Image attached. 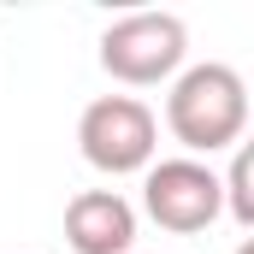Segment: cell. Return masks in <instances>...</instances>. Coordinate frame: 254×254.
Returning <instances> with one entry per match:
<instances>
[{"instance_id": "obj_1", "label": "cell", "mask_w": 254, "mask_h": 254, "mask_svg": "<svg viewBox=\"0 0 254 254\" xmlns=\"http://www.w3.org/2000/svg\"><path fill=\"white\" fill-rule=\"evenodd\" d=\"M166 130L190 148V160H213L225 148L243 142L249 130V83L243 71L225 60H201L184 65L172 77V95H166Z\"/></svg>"}, {"instance_id": "obj_2", "label": "cell", "mask_w": 254, "mask_h": 254, "mask_svg": "<svg viewBox=\"0 0 254 254\" xmlns=\"http://www.w3.org/2000/svg\"><path fill=\"white\" fill-rule=\"evenodd\" d=\"M190 60V24L178 12H125L101 30V71L125 89L172 83Z\"/></svg>"}, {"instance_id": "obj_3", "label": "cell", "mask_w": 254, "mask_h": 254, "mask_svg": "<svg viewBox=\"0 0 254 254\" xmlns=\"http://www.w3.org/2000/svg\"><path fill=\"white\" fill-rule=\"evenodd\" d=\"M77 148H83V160L101 178L148 172L154 166V148H160V119L136 95H101L77 119Z\"/></svg>"}, {"instance_id": "obj_4", "label": "cell", "mask_w": 254, "mask_h": 254, "mask_svg": "<svg viewBox=\"0 0 254 254\" xmlns=\"http://www.w3.org/2000/svg\"><path fill=\"white\" fill-rule=\"evenodd\" d=\"M142 213H148L160 231H172V237L207 231V225L225 213L219 172H213L207 160H190V154H178V160H154V166L142 172Z\"/></svg>"}, {"instance_id": "obj_5", "label": "cell", "mask_w": 254, "mask_h": 254, "mask_svg": "<svg viewBox=\"0 0 254 254\" xmlns=\"http://www.w3.org/2000/svg\"><path fill=\"white\" fill-rule=\"evenodd\" d=\"M71 254H136V207L119 190H83L65 201Z\"/></svg>"}, {"instance_id": "obj_6", "label": "cell", "mask_w": 254, "mask_h": 254, "mask_svg": "<svg viewBox=\"0 0 254 254\" xmlns=\"http://www.w3.org/2000/svg\"><path fill=\"white\" fill-rule=\"evenodd\" d=\"M249 148H237V154H231V172H225V178H219V195H225V213H231V219H237V225H243V231H249L254 225V190H249Z\"/></svg>"}, {"instance_id": "obj_7", "label": "cell", "mask_w": 254, "mask_h": 254, "mask_svg": "<svg viewBox=\"0 0 254 254\" xmlns=\"http://www.w3.org/2000/svg\"><path fill=\"white\" fill-rule=\"evenodd\" d=\"M243 254H249V249H243Z\"/></svg>"}]
</instances>
